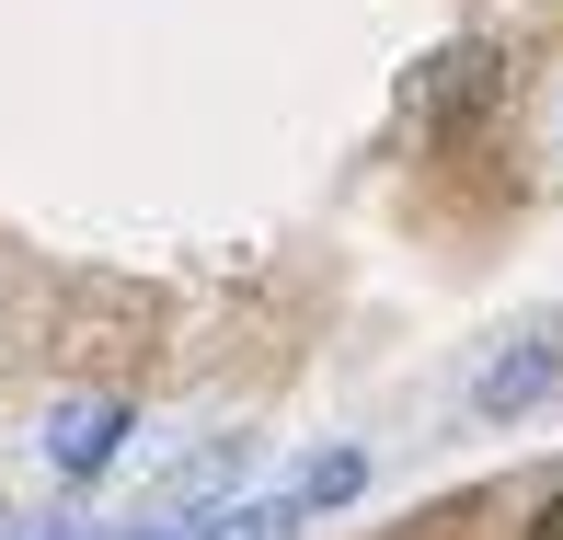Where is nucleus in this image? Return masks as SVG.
I'll return each instance as SVG.
<instances>
[{"mask_svg": "<svg viewBox=\"0 0 563 540\" xmlns=\"http://www.w3.org/2000/svg\"><path fill=\"white\" fill-rule=\"evenodd\" d=\"M126 426H139V403H126V392H69L58 415H46V460H58L69 483H92V472H115V460H126Z\"/></svg>", "mask_w": 563, "mask_h": 540, "instance_id": "f257e3e1", "label": "nucleus"}, {"mask_svg": "<svg viewBox=\"0 0 563 540\" xmlns=\"http://www.w3.org/2000/svg\"><path fill=\"white\" fill-rule=\"evenodd\" d=\"M552 392H563V345H552V333H529V345H506L495 368L472 379V415H483V426H518V415H541Z\"/></svg>", "mask_w": 563, "mask_h": 540, "instance_id": "f03ea898", "label": "nucleus"}, {"mask_svg": "<svg viewBox=\"0 0 563 540\" xmlns=\"http://www.w3.org/2000/svg\"><path fill=\"white\" fill-rule=\"evenodd\" d=\"M185 540H299V495H253V506H219V518H196Z\"/></svg>", "mask_w": 563, "mask_h": 540, "instance_id": "7ed1b4c3", "label": "nucleus"}, {"mask_svg": "<svg viewBox=\"0 0 563 540\" xmlns=\"http://www.w3.org/2000/svg\"><path fill=\"white\" fill-rule=\"evenodd\" d=\"M288 495H299V518H322V506H345V495H368V449H322L311 472L288 483Z\"/></svg>", "mask_w": 563, "mask_h": 540, "instance_id": "20e7f679", "label": "nucleus"}, {"mask_svg": "<svg viewBox=\"0 0 563 540\" xmlns=\"http://www.w3.org/2000/svg\"><path fill=\"white\" fill-rule=\"evenodd\" d=\"M0 540H81V529H58V518H12V506H0Z\"/></svg>", "mask_w": 563, "mask_h": 540, "instance_id": "39448f33", "label": "nucleus"}, {"mask_svg": "<svg viewBox=\"0 0 563 540\" xmlns=\"http://www.w3.org/2000/svg\"><path fill=\"white\" fill-rule=\"evenodd\" d=\"M92 540H185V529H162V518H126V529H92Z\"/></svg>", "mask_w": 563, "mask_h": 540, "instance_id": "423d86ee", "label": "nucleus"}, {"mask_svg": "<svg viewBox=\"0 0 563 540\" xmlns=\"http://www.w3.org/2000/svg\"><path fill=\"white\" fill-rule=\"evenodd\" d=\"M529 540H563V495H552V506H541V529H529Z\"/></svg>", "mask_w": 563, "mask_h": 540, "instance_id": "0eeeda50", "label": "nucleus"}, {"mask_svg": "<svg viewBox=\"0 0 563 540\" xmlns=\"http://www.w3.org/2000/svg\"><path fill=\"white\" fill-rule=\"evenodd\" d=\"M552 345H563V322H552Z\"/></svg>", "mask_w": 563, "mask_h": 540, "instance_id": "6e6552de", "label": "nucleus"}]
</instances>
